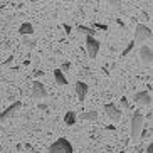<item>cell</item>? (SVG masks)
Wrapping results in <instances>:
<instances>
[{
    "mask_svg": "<svg viewBox=\"0 0 153 153\" xmlns=\"http://www.w3.org/2000/svg\"><path fill=\"white\" fill-rule=\"evenodd\" d=\"M143 126H145V118L141 113H135L131 116V121H130V136L131 140H138L143 133Z\"/></svg>",
    "mask_w": 153,
    "mask_h": 153,
    "instance_id": "1",
    "label": "cell"
},
{
    "mask_svg": "<svg viewBox=\"0 0 153 153\" xmlns=\"http://www.w3.org/2000/svg\"><path fill=\"white\" fill-rule=\"evenodd\" d=\"M49 153H74V148L68 138H59L49 146Z\"/></svg>",
    "mask_w": 153,
    "mask_h": 153,
    "instance_id": "2",
    "label": "cell"
},
{
    "mask_svg": "<svg viewBox=\"0 0 153 153\" xmlns=\"http://www.w3.org/2000/svg\"><path fill=\"white\" fill-rule=\"evenodd\" d=\"M153 39V32L148 25H145V24H138L135 27V39L133 41L138 42V44H143V42L150 41Z\"/></svg>",
    "mask_w": 153,
    "mask_h": 153,
    "instance_id": "3",
    "label": "cell"
},
{
    "mask_svg": "<svg viewBox=\"0 0 153 153\" xmlns=\"http://www.w3.org/2000/svg\"><path fill=\"white\" fill-rule=\"evenodd\" d=\"M101 49V42L96 39L94 36H86V52L89 59H96Z\"/></svg>",
    "mask_w": 153,
    "mask_h": 153,
    "instance_id": "4",
    "label": "cell"
},
{
    "mask_svg": "<svg viewBox=\"0 0 153 153\" xmlns=\"http://www.w3.org/2000/svg\"><path fill=\"white\" fill-rule=\"evenodd\" d=\"M104 113H106V116L113 121H118V120H121L123 116V111L118 108L114 103H106L104 104Z\"/></svg>",
    "mask_w": 153,
    "mask_h": 153,
    "instance_id": "5",
    "label": "cell"
},
{
    "mask_svg": "<svg viewBox=\"0 0 153 153\" xmlns=\"http://www.w3.org/2000/svg\"><path fill=\"white\" fill-rule=\"evenodd\" d=\"M45 96H47L45 86L42 84L39 79H34V81H32V98L34 99H44Z\"/></svg>",
    "mask_w": 153,
    "mask_h": 153,
    "instance_id": "6",
    "label": "cell"
},
{
    "mask_svg": "<svg viewBox=\"0 0 153 153\" xmlns=\"http://www.w3.org/2000/svg\"><path fill=\"white\" fill-rule=\"evenodd\" d=\"M20 106H22V103H20V101H14L9 108H5L4 111L0 113V121H7V120H10V118L14 116L19 109H20Z\"/></svg>",
    "mask_w": 153,
    "mask_h": 153,
    "instance_id": "7",
    "label": "cell"
},
{
    "mask_svg": "<svg viewBox=\"0 0 153 153\" xmlns=\"http://www.w3.org/2000/svg\"><path fill=\"white\" fill-rule=\"evenodd\" d=\"M135 103L140 106H150L152 104V94L148 91H138L135 94Z\"/></svg>",
    "mask_w": 153,
    "mask_h": 153,
    "instance_id": "8",
    "label": "cell"
},
{
    "mask_svg": "<svg viewBox=\"0 0 153 153\" xmlns=\"http://www.w3.org/2000/svg\"><path fill=\"white\" fill-rule=\"evenodd\" d=\"M140 61L143 64H153V51L148 45H141L140 47Z\"/></svg>",
    "mask_w": 153,
    "mask_h": 153,
    "instance_id": "9",
    "label": "cell"
},
{
    "mask_svg": "<svg viewBox=\"0 0 153 153\" xmlns=\"http://www.w3.org/2000/svg\"><path fill=\"white\" fill-rule=\"evenodd\" d=\"M74 89H76V96H77V99L84 101L86 96H88V91H89V86L86 84L84 81H77V82H76V86H74Z\"/></svg>",
    "mask_w": 153,
    "mask_h": 153,
    "instance_id": "10",
    "label": "cell"
},
{
    "mask_svg": "<svg viewBox=\"0 0 153 153\" xmlns=\"http://www.w3.org/2000/svg\"><path fill=\"white\" fill-rule=\"evenodd\" d=\"M19 34L22 37H29L34 34V25H32L30 22H24L20 24V27H19Z\"/></svg>",
    "mask_w": 153,
    "mask_h": 153,
    "instance_id": "11",
    "label": "cell"
},
{
    "mask_svg": "<svg viewBox=\"0 0 153 153\" xmlns=\"http://www.w3.org/2000/svg\"><path fill=\"white\" fill-rule=\"evenodd\" d=\"M54 81L57 82L59 86H66L68 84V77H66V74H64L61 69H54Z\"/></svg>",
    "mask_w": 153,
    "mask_h": 153,
    "instance_id": "12",
    "label": "cell"
},
{
    "mask_svg": "<svg viewBox=\"0 0 153 153\" xmlns=\"http://www.w3.org/2000/svg\"><path fill=\"white\" fill-rule=\"evenodd\" d=\"M77 121V114L74 111H68L66 114H64V123L68 126H72V125H76Z\"/></svg>",
    "mask_w": 153,
    "mask_h": 153,
    "instance_id": "13",
    "label": "cell"
},
{
    "mask_svg": "<svg viewBox=\"0 0 153 153\" xmlns=\"http://www.w3.org/2000/svg\"><path fill=\"white\" fill-rule=\"evenodd\" d=\"M76 30L77 32H81V34H86V36H94V32H96V29L94 27H88V25H77L76 27Z\"/></svg>",
    "mask_w": 153,
    "mask_h": 153,
    "instance_id": "14",
    "label": "cell"
},
{
    "mask_svg": "<svg viewBox=\"0 0 153 153\" xmlns=\"http://www.w3.org/2000/svg\"><path fill=\"white\" fill-rule=\"evenodd\" d=\"M81 120H84V121H96V120H98V113L96 111L81 113Z\"/></svg>",
    "mask_w": 153,
    "mask_h": 153,
    "instance_id": "15",
    "label": "cell"
},
{
    "mask_svg": "<svg viewBox=\"0 0 153 153\" xmlns=\"http://www.w3.org/2000/svg\"><path fill=\"white\" fill-rule=\"evenodd\" d=\"M135 44H136L135 41H130V42H128V45H126L125 49H123L121 56H125V57H126V56H128V54H130V52H131V51L135 49Z\"/></svg>",
    "mask_w": 153,
    "mask_h": 153,
    "instance_id": "16",
    "label": "cell"
},
{
    "mask_svg": "<svg viewBox=\"0 0 153 153\" xmlns=\"http://www.w3.org/2000/svg\"><path fill=\"white\" fill-rule=\"evenodd\" d=\"M34 44H36L34 41H29L27 37H24V45H25V47H29V49H30V47H34Z\"/></svg>",
    "mask_w": 153,
    "mask_h": 153,
    "instance_id": "17",
    "label": "cell"
},
{
    "mask_svg": "<svg viewBox=\"0 0 153 153\" xmlns=\"http://www.w3.org/2000/svg\"><path fill=\"white\" fill-rule=\"evenodd\" d=\"M69 69H71V64H69V62H64L62 66H61V71H62L64 74H66V72H68Z\"/></svg>",
    "mask_w": 153,
    "mask_h": 153,
    "instance_id": "18",
    "label": "cell"
},
{
    "mask_svg": "<svg viewBox=\"0 0 153 153\" xmlns=\"http://www.w3.org/2000/svg\"><path fill=\"white\" fill-rule=\"evenodd\" d=\"M94 29H99V30H108V25H104V24H94Z\"/></svg>",
    "mask_w": 153,
    "mask_h": 153,
    "instance_id": "19",
    "label": "cell"
},
{
    "mask_svg": "<svg viewBox=\"0 0 153 153\" xmlns=\"http://www.w3.org/2000/svg\"><path fill=\"white\" fill-rule=\"evenodd\" d=\"M108 4H111V5H120L121 4V0H106Z\"/></svg>",
    "mask_w": 153,
    "mask_h": 153,
    "instance_id": "20",
    "label": "cell"
},
{
    "mask_svg": "<svg viewBox=\"0 0 153 153\" xmlns=\"http://www.w3.org/2000/svg\"><path fill=\"white\" fill-rule=\"evenodd\" d=\"M25 148H27V150H30L32 153H39V152H37V150H34V148H32L30 145H25Z\"/></svg>",
    "mask_w": 153,
    "mask_h": 153,
    "instance_id": "21",
    "label": "cell"
},
{
    "mask_svg": "<svg viewBox=\"0 0 153 153\" xmlns=\"http://www.w3.org/2000/svg\"><path fill=\"white\" fill-rule=\"evenodd\" d=\"M39 109H47V104H45V103H39Z\"/></svg>",
    "mask_w": 153,
    "mask_h": 153,
    "instance_id": "22",
    "label": "cell"
},
{
    "mask_svg": "<svg viewBox=\"0 0 153 153\" xmlns=\"http://www.w3.org/2000/svg\"><path fill=\"white\" fill-rule=\"evenodd\" d=\"M64 30H66V32L69 34V32H71V25H68V24H64Z\"/></svg>",
    "mask_w": 153,
    "mask_h": 153,
    "instance_id": "23",
    "label": "cell"
},
{
    "mask_svg": "<svg viewBox=\"0 0 153 153\" xmlns=\"http://www.w3.org/2000/svg\"><path fill=\"white\" fill-rule=\"evenodd\" d=\"M146 152H148V153H153V143L148 145V150H146Z\"/></svg>",
    "mask_w": 153,
    "mask_h": 153,
    "instance_id": "24",
    "label": "cell"
}]
</instances>
